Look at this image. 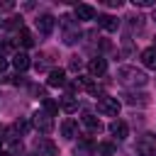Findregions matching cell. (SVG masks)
<instances>
[{
	"label": "cell",
	"mask_w": 156,
	"mask_h": 156,
	"mask_svg": "<svg viewBox=\"0 0 156 156\" xmlns=\"http://www.w3.org/2000/svg\"><path fill=\"white\" fill-rule=\"evenodd\" d=\"M95 154H98V156H112V154H115V144H110V141H100V144L95 146Z\"/></svg>",
	"instance_id": "obj_21"
},
{
	"label": "cell",
	"mask_w": 156,
	"mask_h": 156,
	"mask_svg": "<svg viewBox=\"0 0 156 156\" xmlns=\"http://www.w3.org/2000/svg\"><path fill=\"white\" fill-rule=\"evenodd\" d=\"M61 27H63V44H76L78 39H80V29H78V22L73 20V17H68V15H63L61 17Z\"/></svg>",
	"instance_id": "obj_2"
},
{
	"label": "cell",
	"mask_w": 156,
	"mask_h": 156,
	"mask_svg": "<svg viewBox=\"0 0 156 156\" xmlns=\"http://www.w3.org/2000/svg\"><path fill=\"white\" fill-rule=\"evenodd\" d=\"M80 66H83V63H80V58H78V56H71L68 68H71V71H80Z\"/></svg>",
	"instance_id": "obj_25"
},
{
	"label": "cell",
	"mask_w": 156,
	"mask_h": 156,
	"mask_svg": "<svg viewBox=\"0 0 156 156\" xmlns=\"http://www.w3.org/2000/svg\"><path fill=\"white\" fill-rule=\"evenodd\" d=\"M73 15H76L78 22H88V20H95V7H90V5H76Z\"/></svg>",
	"instance_id": "obj_9"
},
{
	"label": "cell",
	"mask_w": 156,
	"mask_h": 156,
	"mask_svg": "<svg viewBox=\"0 0 156 156\" xmlns=\"http://www.w3.org/2000/svg\"><path fill=\"white\" fill-rule=\"evenodd\" d=\"M119 100L117 98H110V95H102L100 100H98V112H102V115H110V117H117L119 115Z\"/></svg>",
	"instance_id": "obj_4"
},
{
	"label": "cell",
	"mask_w": 156,
	"mask_h": 156,
	"mask_svg": "<svg viewBox=\"0 0 156 156\" xmlns=\"http://www.w3.org/2000/svg\"><path fill=\"white\" fill-rule=\"evenodd\" d=\"M110 134H112V136H117L119 141H122V139H127V134H129V127H127V122H122V119H115V122L110 124Z\"/></svg>",
	"instance_id": "obj_14"
},
{
	"label": "cell",
	"mask_w": 156,
	"mask_h": 156,
	"mask_svg": "<svg viewBox=\"0 0 156 156\" xmlns=\"http://www.w3.org/2000/svg\"><path fill=\"white\" fill-rule=\"evenodd\" d=\"M15 39H17V44H22V46H34V37H32V32H29V29H24V27L17 32V37H15Z\"/></svg>",
	"instance_id": "obj_19"
},
{
	"label": "cell",
	"mask_w": 156,
	"mask_h": 156,
	"mask_svg": "<svg viewBox=\"0 0 156 156\" xmlns=\"http://www.w3.org/2000/svg\"><path fill=\"white\" fill-rule=\"evenodd\" d=\"M41 105H44V112H46V115H51V117L58 112V102H54L51 98H44V102H41Z\"/></svg>",
	"instance_id": "obj_22"
},
{
	"label": "cell",
	"mask_w": 156,
	"mask_h": 156,
	"mask_svg": "<svg viewBox=\"0 0 156 156\" xmlns=\"http://www.w3.org/2000/svg\"><path fill=\"white\" fill-rule=\"evenodd\" d=\"M98 24H100L105 32H117V29H119V20L112 17V15H98Z\"/></svg>",
	"instance_id": "obj_10"
},
{
	"label": "cell",
	"mask_w": 156,
	"mask_h": 156,
	"mask_svg": "<svg viewBox=\"0 0 156 156\" xmlns=\"http://www.w3.org/2000/svg\"><path fill=\"white\" fill-rule=\"evenodd\" d=\"M2 27H10V29H17V32H20V29H22V17H10Z\"/></svg>",
	"instance_id": "obj_24"
},
{
	"label": "cell",
	"mask_w": 156,
	"mask_h": 156,
	"mask_svg": "<svg viewBox=\"0 0 156 156\" xmlns=\"http://www.w3.org/2000/svg\"><path fill=\"white\" fill-rule=\"evenodd\" d=\"M122 98H124V102L132 105V107H134V105H139V107L149 105V95H146V93H124Z\"/></svg>",
	"instance_id": "obj_11"
},
{
	"label": "cell",
	"mask_w": 156,
	"mask_h": 156,
	"mask_svg": "<svg viewBox=\"0 0 156 156\" xmlns=\"http://www.w3.org/2000/svg\"><path fill=\"white\" fill-rule=\"evenodd\" d=\"M83 127H85L90 134H100V132H102V122H100L95 115H83Z\"/></svg>",
	"instance_id": "obj_13"
},
{
	"label": "cell",
	"mask_w": 156,
	"mask_h": 156,
	"mask_svg": "<svg viewBox=\"0 0 156 156\" xmlns=\"http://www.w3.org/2000/svg\"><path fill=\"white\" fill-rule=\"evenodd\" d=\"M32 124H34L41 134H49V132L54 129V117H51V115H46L44 110H39V112H34V115H32Z\"/></svg>",
	"instance_id": "obj_5"
},
{
	"label": "cell",
	"mask_w": 156,
	"mask_h": 156,
	"mask_svg": "<svg viewBox=\"0 0 156 156\" xmlns=\"http://www.w3.org/2000/svg\"><path fill=\"white\" fill-rule=\"evenodd\" d=\"M134 5H139V7H151L154 0H134Z\"/></svg>",
	"instance_id": "obj_26"
},
{
	"label": "cell",
	"mask_w": 156,
	"mask_h": 156,
	"mask_svg": "<svg viewBox=\"0 0 156 156\" xmlns=\"http://www.w3.org/2000/svg\"><path fill=\"white\" fill-rule=\"evenodd\" d=\"M0 156H12V154H7V151H0Z\"/></svg>",
	"instance_id": "obj_29"
},
{
	"label": "cell",
	"mask_w": 156,
	"mask_h": 156,
	"mask_svg": "<svg viewBox=\"0 0 156 156\" xmlns=\"http://www.w3.org/2000/svg\"><path fill=\"white\" fill-rule=\"evenodd\" d=\"M136 151L139 156H156V134H141L136 139Z\"/></svg>",
	"instance_id": "obj_3"
},
{
	"label": "cell",
	"mask_w": 156,
	"mask_h": 156,
	"mask_svg": "<svg viewBox=\"0 0 156 156\" xmlns=\"http://www.w3.org/2000/svg\"><path fill=\"white\" fill-rule=\"evenodd\" d=\"M12 66H15V68L22 73V71H27V68L32 66V61H29V56H27L24 51H17V54L12 56Z\"/></svg>",
	"instance_id": "obj_17"
},
{
	"label": "cell",
	"mask_w": 156,
	"mask_h": 156,
	"mask_svg": "<svg viewBox=\"0 0 156 156\" xmlns=\"http://www.w3.org/2000/svg\"><path fill=\"white\" fill-rule=\"evenodd\" d=\"M54 22H56V20H54L51 15H41V17H37V22H34V24H37V32L46 37V34H51V29H54Z\"/></svg>",
	"instance_id": "obj_8"
},
{
	"label": "cell",
	"mask_w": 156,
	"mask_h": 156,
	"mask_svg": "<svg viewBox=\"0 0 156 156\" xmlns=\"http://www.w3.org/2000/svg\"><path fill=\"white\" fill-rule=\"evenodd\" d=\"M2 24H5V20H2V17H0V27H2Z\"/></svg>",
	"instance_id": "obj_31"
},
{
	"label": "cell",
	"mask_w": 156,
	"mask_h": 156,
	"mask_svg": "<svg viewBox=\"0 0 156 156\" xmlns=\"http://www.w3.org/2000/svg\"><path fill=\"white\" fill-rule=\"evenodd\" d=\"M61 110L68 112V115H73V112L78 110V100H76L73 95H63V100H61Z\"/></svg>",
	"instance_id": "obj_20"
},
{
	"label": "cell",
	"mask_w": 156,
	"mask_h": 156,
	"mask_svg": "<svg viewBox=\"0 0 156 156\" xmlns=\"http://www.w3.org/2000/svg\"><path fill=\"white\" fill-rule=\"evenodd\" d=\"M73 156H95V144L90 139H80L76 151H73Z\"/></svg>",
	"instance_id": "obj_15"
},
{
	"label": "cell",
	"mask_w": 156,
	"mask_h": 156,
	"mask_svg": "<svg viewBox=\"0 0 156 156\" xmlns=\"http://www.w3.org/2000/svg\"><path fill=\"white\" fill-rule=\"evenodd\" d=\"M141 63L146 68H156V46H146L141 51Z\"/></svg>",
	"instance_id": "obj_18"
},
{
	"label": "cell",
	"mask_w": 156,
	"mask_h": 156,
	"mask_svg": "<svg viewBox=\"0 0 156 156\" xmlns=\"http://www.w3.org/2000/svg\"><path fill=\"white\" fill-rule=\"evenodd\" d=\"M88 71H90V76H102V73L107 71V61H105L102 56H95V58H90Z\"/></svg>",
	"instance_id": "obj_12"
},
{
	"label": "cell",
	"mask_w": 156,
	"mask_h": 156,
	"mask_svg": "<svg viewBox=\"0 0 156 156\" xmlns=\"http://www.w3.org/2000/svg\"><path fill=\"white\" fill-rule=\"evenodd\" d=\"M61 134L66 136V139H76L78 136V122L76 119H63V124H61Z\"/></svg>",
	"instance_id": "obj_16"
},
{
	"label": "cell",
	"mask_w": 156,
	"mask_h": 156,
	"mask_svg": "<svg viewBox=\"0 0 156 156\" xmlns=\"http://www.w3.org/2000/svg\"><path fill=\"white\" fill-rule=\"evenodd\" d=\"M110 7H122V0H107Z\"/></svg>",
	"instance_id": "obj_27"
},
{
	"label": "cell",
	"mask_w": 156,
	"mask_h": 156,
	"mask_svg": "<svg viewBox=\"0 0 156 156\" xmlns=\"http://www.w3.org/2000/svg\"><path fill=\"white\" fill-rule=\"evenodd\" d=\"M49 63H51V56H49V54H44V56H39V58L34 61V68H37V71H44Z\"/></svg>",
	"instance_id": "obj_23"
},
{
	"label": "cell",
	"mask_w": 156,
	"mask_h": 156,
	"mask_svg": "<svg viewBox=\"0 0 156 156\" xmlns=\"http://www.w3.org/2000/svg\"><path fill=\"white\" fill-rule=\"evenodd\" d=\"M29 156H32V154H29Z\"/></svg>",
	"instance_id": "obj_33"
},
{
	"label": "cell",
	"mask_w": 156,
	"mask_h": 156,
	"mask_svg": "<svg viewBox=\"0 0 156 156\" xmlns=\"http://www.w3.org/2000/svg\"><path fill=\"white\" fill-rule=\"evenodd\" d=\"M154 22H156V7H154Z\"/></svg>",
	"instance_id": "obj_30"
},
{
	"label": "cell",
	"mask_w": 156,
	"mask_h": 156,
	"mask_svg": "<svg viewBox=\"0 0 156 156\" xmlns=\"http://www.w3.org/2000/svg\"><path fill=\"white\" fill-rule=\"evenodd\" d=\"M51 88H61V85H66L68 83V78H66V71L63 68H51L49 71V80H46Z\"/></svg>",
	"instance_id": "obj_7"
},
{
	"label": "cell",
	"mask_w": 156,
	"mask_h": 156,
	"mask_svg": "<svg viewBox=\"0 0 156 156\" xmlns=\"http://www.w3.org/2000/svg\"><path fill=\"white\" fill-rule=\"evenodd\" d=\"M0 141H2V136H0Z\"/></svg>",
	"instance_id": "obj_32"
},
{
	"label": "cell",
	"mask_w": 156,
	"mask_h": 156,
	"mask_svg": "<svg viewBox=\"0 0 156 156\" xmlns=\"http://www.w3.org/2000/svg\"><path fill=\"white\" fill-rule=\"evenodd\" d=\"M5 68H7V58H5V56H0V73H2Z\"/></svg>",
	"instance_id": "obj_28"
},
{
	"label": "cell",
	"mask_w": 156,
	"mask_h": 156,
	"mask_svg": "<svg viewBox=\"0 0 156 156\" xmlns=\"http://www.w3.org/2000/svg\"><path fill=\"white\" fill-rule=\"evenodd\" d=\"M34 149H37L39 156H58V146H56L49 136H39V139L34 141Z\"/></svg>",
	"instance_id": "obj_6"
},
{
	"label": "cell",
	"mask_w": 156,
	"mask_h": 156,
	"mask_svg": "<svg viewBox=\"0 0 156 156\" xmlns=\"http://www.w3.org/2000/svg\"><path fill=\"white\" fill-rule=\"evenodd\" d=\"M117 80L122 85H129V88H141V85H146L149 78H146L144 71H139L134 66H119L117 68Z\"/></svg>",
	"instance_id": "obj_1"
}]
</instances>
